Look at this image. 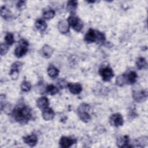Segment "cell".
Returning a JSON list of instances; mask_svg holds the SVG:
<instances>
[{
	"instance_id": "cell-1",
	"label": "cell",
	"mask_w": 148,
	"mask_h": 148,
	"mask_svg": "<svg viewBox=\"0 0 148 148\" xmlns=\"http://www.w3.org/2000/svg\"><path fill=\"white\" fill-rule=\"evenodd\" d=\"M12 114L17 122L25 124L32 118V110L24 103H20L14 108Z\"/></svg>"
},
{
	"instance_id": "cell-2",
	"label": "cell",
	"mask_w": 148,
	"mask_h": 148,
	"mask_svg": "<svg viewBox=\"0 0 148 148\" xmlns=\"http://www.w3.org/2000/svg\"><path fill=\"white\" fill-rule=\"evenodd\" d=\"M105 40V36L103 33L92 28H90L84 36V40L88 43L94 42L102 43H103Z\"/></svg>"
},
{
	"instance_id": "cell-3",
	"label": "cell",
	"mask_w": 148,
	"mask_h": 148,
	"mask_svg": "<svg viewBox=\"0 0 148 148\" xmlns=\"http://www.w3.org/2000/svg\"><path fill=\"white\" fill-rule=\"evenodd\" d=\"M29 43L27 40L21 39L19 40L18 44L14 50V55L17 58H20L24 56L28 51Z\"/></svg>"
},
{
	"instance_id": "cell-4",
	"label": "cell",
	"mask_w": 148,
	"mask_h": 148,
	"mask_svg": "<svg viewBox=\"0 0 148 148\" xmlns=\"http://www.w3.org/2000/svg\"><path fill=\"white\" fill-rule=\"evenodd\" d=\"M67 21L69 25L73 28V29L76 32H80L83 27V23L82 20L75 15H71L68 17Z\"/></svg>"
},
{
	"instance_id": "cell-5",
	"label": "cell",
	"mask_w": 148,
	"mask_h": 148,
	"mask_svg": "<svg viewBox=\"0 0 148 148\" xmlns=\"http://www.w3.org/2000/svg\"><path fill=\"white\" fill-rule=\"evenodd\" d=\"M99 73L104 82H109L114 76V73L112 69L109 66L101 68L99 70Z\"/></svg>"
},
{
	"instance_id": "cell-6",
	"label": "cell",
	"mask_w": 148,
	"mask_h": 148,
	"mask_svg": "<svg viewBox=\"0 0 148 148\" xmlns=\"http://www.w3.org/2000/svg\"><path fill=\"white\" fill-rule=\"evenodd\" d=\"M132 95L134 100L138 102H141L145 101L147 99V92L145 90L135 89L132 90Z\"/></svg>"
},
{
	"instance_id": "cell-7",
	"label": "cell",
	"mask_w": 148,
	"mask_h": 148,
	"mask_svg": "<svg viewBox=\"0 0 148 148\" xmlns=\"http://www.w3.org/2000/svg\"><path fill=\"white\" fill-rule=\"evenodd\" d=\"M23 65V62L20 61L15 62L12 65L9 72V75L13 80L17 79V78L18 77L19 72L22 68Z\"/></svg>"
},
{
	"instance_id": "cell-8",
	"label": "cell",
	"mask_w": 148,
	"mask_h": 148,
	"mask_svg": "<svg viewBox=\"0 0 148 148\" xmlns=\"http://www.w3.org/2000/svg\"><path fill=\"white\" fill-rule=\"evenodd\" d=\"M109 123L110 125L116 127L123 125L124 120L121 114L119 113L112 114L109 118Z\"/></svg>"
},
{
	"instance_id": "cell-9",
	"label": "cell",
	"mask_w": 148,
	"mask_h": 148,
	"mask_svg": "<svg viewBox=\"0 0 148 148\" xmlns=\"http://www.w3.org/2000/svg\"><path fill=\"white\" fill-rule=\"evenodd\" d=\"M76 140L71 137L62 136L59 141V145L61 147L68 148L71 147L72 145L76 143Z\"/></svg>"
},
{
	"instance_id": "cell-10",
	"label": "cell",
	"mask_w": 148,
	"mask_h": 148,
	"mask_svg": "<svg viewBox=\"0 0 148 148\" xmlns=\"http://www.w3.org/2000/svg\"><path fill=\"white\" fill-rule=\"evenodd\" d=\"M67 87L68 88L69 91L74 95H77L80 94L82 91V86L79 83H68Z\"/></svg>"
},
{
	"instance_id": "cell-11",
	"label": "cell",
	"mask_w": 148,
	"mask_h": 148,
	"mask_svg": "<svg viewBox=\"0 0 148 148\" xmlns=\"http://www.w3.org/2000/svg\"><path fill=\"white\" fill-rule=\"evenodd\" d=\"M23 142L30 147L35 146L38 142V137L35 134H31L23 138Z\"/></svg>"
},
{
	"instance_id": "cell-12",
	"label": "cell",
	"mask_w": 148,
	"mask_h": 148,
	"mask_svg": "<svg viewBox=\"0 0 148 148\" xmlns=\"http://www.w3.org/2000/svg\"><path fill=\"white\" fill-rule=\"evenodd\" d=\"M53 52L54 49L48 45H43L40 50V55L45 58H50L52 56Z\"/></svg>"
},
{
	"instance_id": "cell-13",
	"label": "cell",
	"mask_w": 148,
	"mask_h": 148,
	"mask_svg": "<svg viewBox=\"0 0 148 148\" xmlns=\"http://www.w3.org/2000/svg\"><path fill=\"white\" fill-rule=\"evenodd\" d=\"M130 138L128 135H125L120 137L117 140V145L119 147H132L131 145H130Z\"/></svg>"
},
{
	"instance_id": "cell-14",
	"label": "cell",
	"mask_w": 148,
	"mask_h": 148,
	"mask_svg": "<svg viewBox=\"0 0 148 148\" xmlns=\"http://www.w3.org/2000/svg\"><path fill=\"white\" fill-rule=\"evenodd\" d=\"M42 116L45 120L49 121L53 119L55 116V113L51 108L48 107L47 108L42 110Z\"/></svg>"
},
{
	"instance_id": "cell-15",
	"label": "cell",
	"mask_w": 148,
	"mask_h": 148,
	"mask_svg": "<svg viewBox=\"0 0 148 148\" xmlns=\"http://www.w3.org/2000/svg\"><path fill=\"white\" fill-rule=\"evenodd\" d=\"M36 105L40 109L43 110L49 107V99L46 97H41L36 100Z\"/></svg>"
},
{
	"instance_id": "cell-16",
	"label": "cell",
	"mask_w": 148,
	"mask_h": 148,
	"mask_svg": "<svg viewBox=\"0 0 148 148\" xmlns=\"http://www.w3.org/2000/svg\"><path fill=\"white\" fill-rule=\"evenodd\" d=\"M69 27L70 26L69 25L68 21L64 20L60 21L58 23V29L61 34H65L69 32Z\"/></svg>"
},
{
	"instance_id": "cell-17",
	"label": "cell",
	"mask_w": 148,
	"mask_h": 148,
	"mask_svg": "<svg viewBox=\"0 0 148 148\" xmlns=\"http://www.w3.org/2000/svg\"><path fill=\"white\" fill-rule=\"evenodd\" d=\"M125 74V80H126V83H128L129 84H134L136 81V78L138 77L137 73L136 72L131 71L129 72L127 74Z\"/></svg>"
},
{
	"instance_id": "cell-18",
	"label": "cell",
	"mask_w": 148,
	"mask_h": 148,
	"mask_svg": "<svg viewBox=\"0 0 148 148\" xmlns=\"http://www.w3.org/2000/svg\"><path fill=\"white\" fill-rule=\"evenodd\" d=\"M77 6V1H69L67 3L66 9L68 12H69L71 15L75 14Z\"/></svg>"
},
{
	"instance_id": "cell-19",
	"label": "cell",
	"mask_w": 148,
	"mask_h": 148,
	"mask_svg": "<svg viewBox=\"0 0 148 148\" xmlns=\"http://www.w3.org/2000/svg\"><path fill=\"white\" fill-rule=\"evenodd\" d=\"M35 26L38 31L40 32H43L47 28V25L44 20L42 18H38L35 21Z\"/></svg>"
},
{
	"instance_id": "cell-20",
	"label": "cell",
	"mask_w": 148,
	"mask_h": 148,
	"mask_svg": "<svg viewBox=\"0 0 148 148\" xmlns=\"http://www.w3.org/2000/svg\"><path fill=\"white\" fill-rule=\"evenodd\" d=\"M48 75L51 78H56L59 74L58 69L53 65H50L47 69Z\"/></svg>"
},
{
	"instance_id": "cell-21",
	"label": "cell",
	"mask_w": 148,
	"mask_h": 148,
	"mask_svg": "<svg viewBox=\"0 0 148 148\" xmlns=\"http://www.w3.org/2000/svg\"><path fill=\"white\" fill-rule=\"evenodd\" d=\"M1 15L5 20H9L12 17V14L10 10L5 6H3L1 8Z\"/></svg>"
},
{
	"instance_id": "cell-22",
	"label": "cell",
	"mask_w": 148,
	"mask_h": 148,
	"mask_svg": "<svg viewBox=\"0 0 148 148\" xmlns=\"http://www.w3.org/2000/svg\"><path fill=\"white\" fill-rule=\"evenodd\" d=\"M136 65L139 70L146 69L147 68V63L146 59L143 57L138 58L136 61Z\"/></svg>"
},
{
	"instance_id": "cell-23",
	"label": "cell",
	"mask_w": 148,
	"mask_h": 148,
	"mask_svg": "<svg viewBox=\"0 0 148 148\" xmlns=\"http://www.w3.org/2000/svg\"><path fill=\"white\" fill-rule=\"evenodd\" d=\"M55 16V11L51 9H47L43 11V17L45 19L49 20L53 18Z\"/></svg>"
},
{
	"instance_id": "cell-24",
	"label": "cell",
	"mask_w": 148,
	"mask_h": 148,
	"mask_svg": "<svg viewBox=\"0 0 148 148\" xmlns=\"http://www.w3.org/2000/svg\"><path fill=\"white\" fill-rule=\"evenodd\" d=\"M77 114L79 115L80 119L83 122L87 123L91 120V116L87 111L77 112Z\"/></svg>"
},
{
	"instance_id": "cell-25",
	"label": "cell",
	"mask_w": 148,
	"mask_h": 148,
	"mask_svg": "<svg viewBox=\"0 0 148 148\" xmlns=\"http://www.w3.org/2000/svg\"><path fill=\"white\" fill-rule=\"evenodd\" d=\"M58 91V88L53 84H49L46 88V92L50 95H54L57 94Z\"/></svg>"
},
{
	"instance_id": "cell-26",
	"label": "cell",
	"mask_w": 148,
	"mask_h": 148,
	"mask_svg": "<svg viewBox=\"0 0 148 148\" xmlns=\"http://www.w3.org/2000/svg\"><path fill=\"white\" fill-rule=\"evenodd\" d=\"M5 43H6L9 46L13 45L14 42L13 34L9 32L7 33L5 37Z\"/></svg>"
},
{
	"instance_id": "cell-27",
	"label": "cell",
	"mask_w": 148,
	"mask_h": 148,
	"mask_svg": "<svg viewBox=\"0 0 148 148\" xmlns=\"http://www.w3.org/2000/svg\"><path fill=\"white\" fill-rule=\"evenodd\" d=\"M20 88L22 91L23 92H28L30 91L31 88V83L26 80L23 81L20 86Z\"/></svg>"
},
{
	"instance_id": "cell-28",
	"label": "cell",
	"mask_w": 148,
	"mask_h": 148,
	"mask_svg": "<svg viewBox=\"0 0 148 148\" xmlns=\"http://www.w3.org/2000/svg\"><path fill=\"white\" fill-rule=\"evenodd\" d=\"M116 83L119 86H123L126 83L125 74L118 76L116 80Z\"/></svg>"
},
{
	"instance_id": "cell-29",
	"label": "cell",
	"mask_w": 148,
	"mask_h": 148,
	"mask_svg": "<svg viewBox=\"0 0 148 148\" xmlns=\"http://www.w3.org/2000/svg\"><path fill=\"white\" fill-rule=\"evenodd\" d=\"M90 109V106L88 104L86 103H83L80 105L79 108H77V112H84V111H87L88 112Z\"/></svg>"
},
{
	"instance_id": "cell-30",
	"label": "cell",
	"mask_w": 148,
	"mask_h": 148,
	"mask_svg": "<svg viewBox=\"0 0 148 148\" xmlns=\"http://www.w3.org/2000/svg\"><path fill=\"white\" fill-rule=\"evenodd\" d=\"M68 83H67L66 81L62 78L59 79L57 82V86H58V87H60L61 89H63V88L66 87L68 86Z\"/></svg>"
},
{
	"instance_id": "cell-31",
	"label": "cell",
	"mask_w": 148,
	"mask_h": 148,
	"mask_svg": "<svg viewBox=\"0 0 148 148\" xmlns=\"http://www.w3.org/2000/svg\"><path fill=\"white\" fill-rule=\"evenodd\" d=\"M9 49V45H8L6 43H2L1 44V51H0L1 55L3 56L6 54L8 53Z\"/></svg>"
},
{
	"instance_id": "cell-32",
	"label": "cell",
	"mask_w": 148,
	"mask_h": 148,
	"mask_svg": "<svg viewBox=\"0 0 148 148\" xmlns=\"http://www.w3.org/2000/svg\"><path fill=\"white\" fill-rule=\"evenodd\" d=\"M16 6H17V8L19 10H21L24 9L25 8V1H18L17 2Z\"/></svg>"
}]
</instances>
